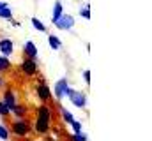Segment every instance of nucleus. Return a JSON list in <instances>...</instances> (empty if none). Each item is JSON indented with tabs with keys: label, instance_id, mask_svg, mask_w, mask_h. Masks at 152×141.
Listing matches in <instances>:
<instances>
[{
	"label": "nucleus",
	"instance_id": "f257e3e1",
	"mask_svg": "<svg viewBox=\"0 0 152 141\" xmlns=\"http://www.w3.org/2000/svg\"><path fill=\"white\" fill-rule=\"evenodd\" d=\"M53 125V109L50 104H41L36 108V120L32 124V131L37 136H48Z\"/></svg>",
	"mask_w": 152,
	"mask_h": 141
},
{
	"label": "nucleus",
	"instance_id": "f03ea898",
	"mask_svg": "<svg viewBox=\"0 0 152 141\" xmlns=\"http://www.w3.org/2000/svg\"><path fill=\"white\" fill-rule=\"evenodd\" d=\"M7 127H9V132L14 134L16 138H27L32 132V124L27 122L25 118H14L11 122V125H7Z\"/></svg>",
	"mask_w": 152,
	"mask_h": 141
},
{
	"label": "nucleus",
	"instance_id": "7ed1b4c3",
	"mask_svg": "<svg viewBox=\"0 0 152 141\" xmlns=\"http://www.w3.org/2000/svg\"><path fill=\"white\" fill-rule=\"evenodd\" d=\"M36 78H37V83H36V95H37V99L42 102V104H50V102L53 101L51 88L46 85V79H44V76L37 74Z\"/></svg>",
	"mask_w": 152,
	"mask_h": 141
},
{
	"label": "nucleus",
	"instance_id": "20e7f679",
	"mask_svg": "<svg viewBox=\"0 0 152 141\" xmlns=\"http://www.w3.org/2000/svg\"><path fill=\"white\" fill-rule=\"evenodd\" d=\"M66 99H69V102L75 106V108H78V109H85L87 108V102H88L87 94L81 92V90H76V88H69Z\"/></svg>",
	"mask_w": 152,
	"mask_h": 141
},
{
	"label": "nucleus",
	"instance_id": "39448f33",
	"mask_svg": "<svg viewBox=\"0 0 152 141\" xmlns=\"http://www.w3.org/2000/svg\"><path fill=\"white\" fill-rule=\"evenodd\" d=\"M69 88H71V85H69V79L67 78H60V79H57V83H55V86H53V99H57V101H64L66 97H67V92H69Z\"/></svg>",
	"mask_w": 152,
	"mask_h": 141
},
{
	"label": "nucleus",
	"instance_id": "423d86ee",
	"mask_svg": "<svg viewBox=\"0 0 152 141\" xmlns=\"http://www.w3.org/2000/svg\"><path fill=\"white\" fill-rule=\"evenodd\" d=\"M20 70H21V74L23 76H27V78H36L39 74V65H37V60H34V58H23L21 60V64H20Z\"/></svg>",
	"mask_w": 152,
	"mask_h": 141
},
{
	"label": "nucleus",
	"instance_id": "0eeeda50",
	"mask_svg": "<svg viewBox=\"0 0 152 141\" xmlns=\"http://www.w3.org/2000/svg\"><path fill=\"white\" fill-rule=\"evenodd\" d=\"M75 23H76V20H75V16L73 14H62L53 25H55V28H58V30H64V32H69V30H73L75 28Z\"/></svg>",
	"mask_w": 152,
	"mask_h": 141
},
{
	"label": "nucleus",
	"instance_id": "6e6552de",
	"mask_svg": "<svg viewBox=\"0 0 152 141\" xmlns=\"http://www.w3.org/2000/svg\"><path fill=\"white\" fill-rule=\"evenodd\" d=\"M0 101H4L9 109H12L14 106L18 104V94H16L12 88H5L4 94H2V99H0Z\"/></svg>",
	"mask_w": 152,
	"mask_h": 141
},
{
	"label": "nucleus",
	"instance_id": "1a4fd4ad",
	"mask_svg": "<svg viewBox=\"0 0 152 141\" xmlns=\"http://www.w3.org/2000/svg\"><path fill=\"white\" fill-rule=\"evenodd\" d=\"M14 53V41L9 37H0V55L11 57Z\"/></svg>",
	"mask_w": 152,
	"mask_h": 141
},
{
	"label": "nucleus",
	"instance_id": "9d476101",
	"mask_svg": "<svg viewBox=\"0 0 152 141\" xmlns=\"http://www.w3.org/2000/svg\"><path fill=\"white\" fill-rule=\"evenodd\" d=\"M23 55H25L27 58H34V60H37L39 49H37V46H36V42H32V41H25V44H23Z\"/></svg>",
	"mask_w": 152,
	"mask_h": 141
},
{
	"label": "nucleus",
	"instance_id": "9b49d317",
	"mask_svg": "<svg viewBox=\"0 0 152 141\" xmlns=\"http://www.w3.org/2000/svg\"><path fill=\"white\" fill-rule=\"evenodd\" d=\"M11 115H14V118H27L28 116V108L25 104H21V102H18L11 109Z\"/></svg>",
	"mask_w": 152,
	"mask_h": 141
},
{
	"label": "nucleus",
	"instance_id": "f8f14e48",
	"mask_svg": "<svg viewBox=\"0 0 152 141\" xmlns=\"http://www.w3.org/2000/svg\"><path fill=\"white\" fill-rule=\"evenodd\" d=\"M62 14H64V4H62L60 0H57V2L53 4V11H51V23H55Z\"/></svg>",
	"mask_w": 152,
	"mask_h": 141
},
{
	"label": "nucleus",
	"instance_id": "ddd939ff",
	"mask_svg": "<svg viewBox=\"0 0 152 141\" xmlns=\"http://www.w3.org/2000/svg\"><path fill=\"white\" fill-rule=\"evenodd\" d=\"M58 115H60V118H62L64 124H71V122L75 120V115H73L67 108H64V106H58Z\"/></svg>",
	"mask_w": 152,
	"mask_h": 141
},
{
	"label": "nucleus",
	"instance_id": "4468645a",
	"mask_svg": "<svg viewBox=\"0 0 152 141\" xmlns=\"http://www.w3.org/2000/svg\"><path fill=\"white\" fill-rule=\"evenodd\" d=\"M48 46L53 49V51H58L60 48H62V41H60V37L55 34H50L48 35Z\"/></svg>",
	"mask_w": 152,
	"mask_h": 141
},
{
	"label": "nucleus",
	"instance_id": "2eb2a0df",
	"mask_svg": "<svg viewBox=\"0 0 152 141\" xmlns=\"http://www.w3.org/2000/svg\"><path fill=\"white\" fill-rule=\"evenodd\" d=\"M11 67H12V64H11L9 57H4V55H0V74H2V72H7V70H11Z\"/></svg>",
	"mask_w": 152,
	"mask_h": 141
},
{
	"label": "nucleus",
	"instance_id": "dca6fc26",
	"mask_svg": "<svg viewBox=\"0 0 152 141\" xmlns=\"http://www.w3.org/2000/svg\"><path fill=\"white\" fill-rule=\"evenodd\" d=\"M30 25H32L37 32H46V30H48V28H46V25H44L39 18H36V16H32V18H30Z\"/></svg>",
	"mask_w": 152,
	"mask_h": 141
},
{
	"label": "nucleus",
	"instance_id": "f3484780",
	"mask_svg": "<svg viewBox=\"0 0 152 141\" xmlns=\"http://www.w3.org/2000/svg\"><path fill=\"white\" fill-rule=\"evenodd\" d=\"M78 14H80V18H83V20H90V4L81 5L80 11H78Z\"/></svg>",
	"mask_w": 152,
	"mask_h": 141
},
{
	"label": "nucleus",
	"instance_id": "a211bd4d",
	"mask_svg": "<svg viewBox=\"0 0 152 141\" xmlns=\"http://www.w3.org/2000/svg\"><path fill=\"white\" fill-rule=\"evenodd\" d=\"M0 20H5V21L12 20V9H11L9 5L4 7V9H0Z\"/></svg>",
	"mask_w": 152,
	"mask_h": 141
},
{
	"label": "nucleus",
	"instance_id": "6ab92c4d",
	"mask_svg": "<svg viewBox=\"0 0 152 141\" xmlns=\"http://www.w3.org/2000/svg\"><path fill=\"white\" fill-rule=\"evenodd\" d=\"M67 140H69V141H88V136L81 131V132H73Z\"/></svg>",
	"mask_w": 152,
	"mask_h": 141
},
{
	"label": "nucleus",
	"instance_id": "aec40b11",
	"mask_svg": "<svg viewBox=\"0 0 152 141\" xmlns=\"http://www.w3.org/2000/svg\"><path fill=\"white\" fill-rule=\"evenodd\" d=\"M11 138V132H9V127L5 124H0V140L2 141H9Z\"/></svg>",
	"mask_w": 152,
	"mask_h": 141
},
{
	"label": "nucleus",
	"instance_id": "412c9836",
	"mask_svg": "<svg viewBox=\"0 0 152 141\" xmlns=\"http://www.w3.org/2000/svg\"><path fill=\"white\" fill-rule=\"evenodd\" d=\"M0 116H2V118H9V116H11V109L5 106L4 101H0Z\"/></svg>",
	"mask_w": 152,
	"mask_h": 141
},
{
	"label": "nucleus",
	"instance_id": "4be33fe9",
	"mask_svg": "<svg viewBox=\"0 0 152 141\" xmlns=\"http://www.w3.org/2000/svg\"><path fill=\"white\" fill-rule=\"evenodd\" d=\"M69 125H71L73 132H81V131H83V129H81V127H83V125H81V122H80V120H76V118L69 124Z\"/></svg>",
	"mask_w": 152,
	"mask_h": 141
},
{
	"label": "nucleus",
	"instance_id": "5701e85b",
	"mask_svg": "<svg viewBox=\"0 0 152 141\" xmlns=\"http://www.w3.org/2000/svg\"><path fill=\"white\" fill-rule=\"evenodd\" d=\"M81 76H83V81H85L87 85H90V69H85Z\"/></svg>",
	"mask_w": 152,
	"mask_h": 141
},
{
	"label": "nucleus",
	"instance_id": "b1692460",
	"mask_svg": "<svg viewBox=\"0 0 152 141\" xmlns=\"http://www.w3.org/2000/svg\"><path fill=\"white\" fill-rule=\"evenodd\" d=\"M9 23H11V25H12V27H18V28H20V27H21V23H20V21H16V20H14V18H12V20H9Z\"/></svg>",
	"mask_w": 152,
	"mask_h": 141
},
{
	"label": "nucleus",
	"instance_id": "393cba45",
	"mask_svg": "<svg viewBox=\"0 0 152 141\" xmlns=\"http://www.w3.org/2000/svg\"><path fill=\"white\" fill-rule=\"evenodd\" d=\"M7 5H9L7 2H4V0H0V9H4V7H7Z\"/></svg>",
	"mask_w": 152,
	"mask_h": 141
},
{
	"label": "nucleus",
	"instance_id": "a878e982",
	"mask_svg": "<svg viewBox=\"0 0 152 141\" xmlns=\"http://www.w3.org/2000/svg\"><path fill=\"white\" fill-rule=\"evenodd\" d=\"M4 88V79H2V74H0V90Z\"/></svg>",
	"mask_w": 152,
	"mask_h": 141
},
{
	"label": "nucleus",
	"instance_id": "bb28decb",
	"mask_svg": "<svg viewBox=\"0 0 152 141\" xmlns=\"http://www.w3.org/2000/svg\"><path fill=\"white\" fill-rule=\"evenodd\" d=\"M28 141H32V140H28Z\"/></svg>",
	"mask_w": 152,
	"mask_h": 141
}]
</instances>
